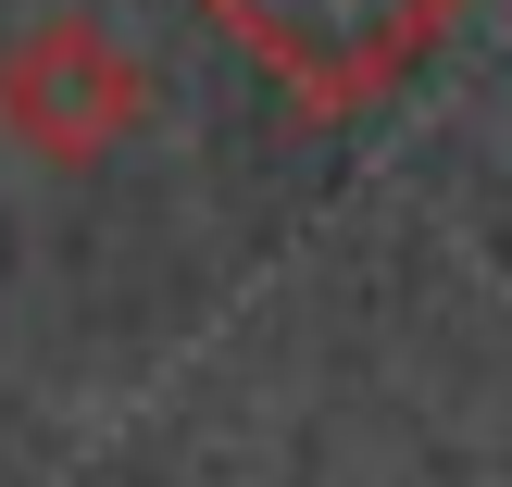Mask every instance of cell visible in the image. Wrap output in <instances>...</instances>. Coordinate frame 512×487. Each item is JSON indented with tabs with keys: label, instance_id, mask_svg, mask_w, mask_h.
Segmentation results:
<instances>
[{
	"label": "cell",
	"instance_id": "1",
	"mask_svg": "<svg viewBox=\"0 0 512 487\" xmlns=\"http://www.w3.org/2000/svg\"><path fill=\"white\" fill-rule=\"evenodd\" d=\"M200 25L238 38L250 63L275 75L288 113L350 125V113H375L400 75H425V50L463 25V0H200Z\"/></svg>",
	"mask_w": 512,
	"mask_h": 487
},
{
	"label": "cell",
	"instance_id": "2",
	"mask_svg": "<svg viewBox=\"0 0 512 487\" xmlns=\"http://www.w3.org/2000/svg\"><path fill=\"white\" fill-rule=\"evenodd\" d=\"M150 125V63L113 38L100 13H38L25 38H0V138L25 163H113L125 138Z\"/></svg>",
	"mask_w": 512,
	"mask_h": 487
}]
</instances>
